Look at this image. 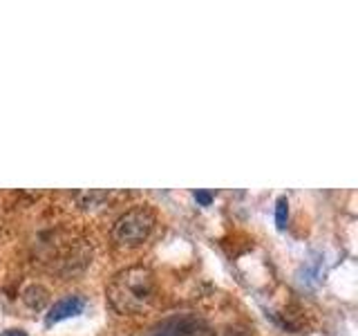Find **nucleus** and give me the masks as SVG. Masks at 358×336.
Listing matches in <instances>:
<instances>
[{"instance_id":"nucleus-4","label":"nucleus","mask_w":358,"mask_h":336,"mask_svg":"<svg viewBox=\"0 0 358 336\" xmlns=\"http://www.w3.org/2000/svg\"><path fill=\"white\" fill-rule=\"evenodd\" d=\"M85 307V298L83 296H65L61 300H56L48 318H45V323L48 325H54V323H61L65 318H72V316H78V314L83 312Z\"/></svg>"},{"instance_id":"nucleus-8","label":"nucleus","mask_w":358,"mask_h":336,"mask_svg":"<svg viewBox=\"0 0 358 336\" xmlns=\"http://www.w3.org/2000/svg\"><path fill=\"white\" fill-rule=\"evenodd\" d=\"M195 200L199 202L201 206H208L213 202V193H206V190H195Z\"/></svg>"},{"instance_id":"nucleus-9","label":"nucleus","mask_w":358,"mask_h":336,"mask_svg":"<svg viewBox=\"0 0 358 336\" xmlns=\"http://www.w3.org/2000/svg\"><path fill=\"white\" fill-rule=\"evenodd\" d=\"M0 336H27L22 330H7V332H3Z\"/></svg>"},{"instance_id":"nucleus-3","label":"nucleus","mask_w":358,"mask_h":336,"mask_svg":"<svg viewBox=\"0 0 358 336\" xmlns=\"http://www.w3.org/2000/svg\"><path fill=\"white\" fill-rule=\"evenodd\" d=\"M148 336H208V328L197 318H171Z\"/></svg>"},{"instance_id":"nucleus-6","label":"nucleus","mask_w":358,"mask_h":336,"mask_svg":"<svg viewBox=\"0 0 358 336\" xmlns=\"http://www.w3.org/2000/svg\"><path fill=\"white\" fill-rule=\"evenodd\" d=\"M106 193H101V190H90V193H81L78 195V206H83L85 211H96L103 206L106 202Z\"/></svg>"},{"instance_id":"nucleus-7","label":"nucleus","mask_w":358,"mask_h":336,"mask_svg":"<svg viewBox=\"0 0 358 336\" xmlns=\"http://www.w3.org/2000/svg\"><path fill=\"white\" fill-rule=\"evenodd\" d=\"M287 216H289V202H287V197H278V202H275V227L280 231L287 227Z\"/></svg>"},{"instance_id":"nucleus-2","label":"nucleus","mask_w":358,"mask_h":336,"mask_svg":"<svg viewBox=\"0 0 358 336\" xmlns=\"http://www.w3.org/2000/svg\"><path fill=\"white\" fill-rule=\"evenodd\" d=\"M155 227V213L148 206L126 211L112 227V238L121 246H139Z\"/></svg>"},{"instance_id":"nucleus-1","label":"nucleus","mask_w":358,"mask_h":336,"mask_svg":"<svg viewBox=\"0 0 358 336\" xmlns=\"http://www.w3.org/2000/svg\"><path fill=\"white\" fill-rule=\"evenodd\" d=\"M155 298V276L145 267H128L108 285V302L119 314H137Z\"/></svg>"},{"instance_id":"nucleus-5","label":"nucleus","mask_w":358,"mask_h":336,"mask_svg":"<svg viewBox=\"0 0 358 336\" xmlns=\"http://www.w3.org/2000/svg\"><path fill=\"white\" fill-rule=\"evenodd\" d=\"M22 302H25L29 309L41 312L50 302V291L41 285H29L25 291H22Z\"/></svg>"}]
</instances>
